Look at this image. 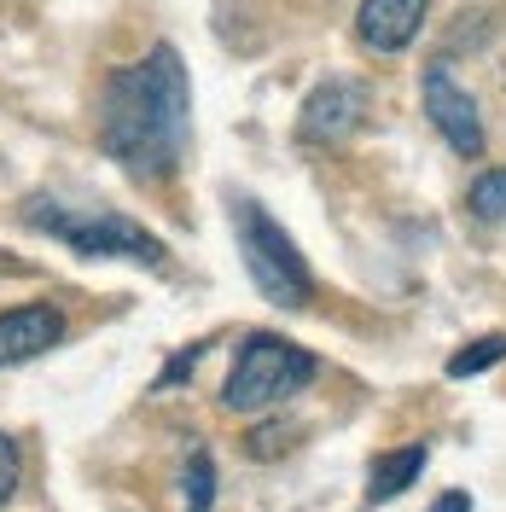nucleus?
<instances>
[{
    "instance_id": "9d476101",
    "label": "nucleus",
    "mask_w": 506,
    "mask_h": 512,
    "mask_svg": "<svg viewBox=\"0 0 506 512\" xmlns=\"http://www.w3.org/2000/svg\"><path fill=\"white\" fill-rule=\"evenodd\" d=\"M501 361H506V332H489V338H472L466 350L448 355V379H477V373H489Z\"/></svg>"
},
{
    "instance_id": "f8f14e48",
    "label": "nucleus",
    "mask_w": 506,
    "mask_h": 512,
    "mask_svg": "<svg viewBox=\"0 0 506 512\" xmlns=\"http://www.w3.org/2000/svg\"><path fill=\"white\" fill-rule=\"evenodd\" d=\"M181 489H187V512H210V501H216V460H210L204 448H192Z\"/></svg>"
},
{
    "instance_id": "39448f33",
    "label": "nucleus",
    "mask_w": 506,
    "mask_h": 512,
    "mask_svg": "<svg viewBox=\"0 0 506 512\" xmlns=\"http://www.w3.org/2000/svg\"><path fill=\"white\" fill-rule=\"evenodd\" d=\"M419 99H425V117H431V128L443 134V146L454 152V158L477 163L483 152H489L483 111H477V99L466 94V82H454V64L448 59L425 64V76H419Z\"/></svg>"
},
{
    "instance_id": "f257e3e1",
    "label": "nucleus",
    "mask_w": 506,
    "mask_h": 512,
    "mask_svg": "<svg viewBox=\"0 0 506 512\" xmlns=\"http://www.w3.org/2000/svg\"><path fill=\"white\" fill-rule=\"evenodd\" d=\"M192 128V82L181 53L158 41L146 59L117 64L99 88V152L140 187L175 181Z\"/></svg>"
},
{
    "instance_id": "ddd939ff",
    "label": "nucleus",
    "mask_w": 506,
    "mask_h": 512,
    "mask_svg": "<svg viewBox=\"0 0 506 512\" xmlns=\"http://www.w3.org/2000/svg\"><path fill=\"white\" fill-rule=\"evenodd\" d=\"M291 437H297V425L268 419V425H256L251 437H245V454H251V460H274V454H285V448H291Z\"/></svg>"
},
{
    "instance_id": "0eeeda50",
    "label": "nucleus",
    "mask_w": 506,
    "mask_h": 512,
    "mask_svg": "<svg viewBox=\"0 0 506 512\" xmlns=\"http://www.w3.org/2000/svg\"><path fill=\"white\" fill-rule=\"evenodd\" d=\"M425 12H431V0H361L355 6V41L379 59H396L419 41Z\"/></svg>"
},
{
    "instance_id": "1a4fd4ad",
    "label": "nucleus",
    "mask_w": 506,
    "mask_h": 512,
    "mask_svg": "<svg viewBox=\"0 0 506 512\" xmlns=\"http://www.w3.org/2000/svg\"><path fill=\"white\" fill-rule=\"evenodd\" d=\"M425 460H431V448H425V443L373 454V466H367V501H373V507H384V501L408 495L413 483H419V472H425Z\"/></svg>"
},
{
    "instance_id": "9b49d317",
    "label": "nucleus",
    "mask_w": 506,
    "mask_h": 512,
    "mask_svg": "<svg viewBox=\"0 0 506 512\" xmlns=\"http://www.w3.org/2000/svg\"><path fill=\"white\" fill-rule=\"evenodd\" d=\"M466 204L477 222H506V169H483L466 187Z\"/></svg>"
},
{
    "instance_id": "7ed1b4c3",
    "label": "nucleus",
    "mask_w": 506,
    "mask_h": 512,
    "mask_svg": "<svg viewBox=\"0 0 506 512\" xmlns=\"http://www.w3.org/2000/svg\"><path fill=\"white\" fill-rule=\"evenodd\" d=\"M227 210H233V245L245 256L251 286L262 291L274 309H309V303H315V274H309V262L297 251V239H291L256 198H245V192H239Z\"/></svg>"
},
{
    "instance_id": "6e6552de",
    "label": "nucleus",
    "mask_w": 506,
    "mask_h": 512,
    "mask_svg": "<svg viewBox=\"0 0 506 512\" xmlns=\"http://www.w3.org/2000/svg\"><path fill=\"white\" fill-rule=\"evenodd\" d=\"M64 338V315L53 303H24V309H6L0 315V367H18L47 355Z\"/></svg>"
},
{
    "instance_id": "4468645a",
    "label": "nucleus",
    "mask_w": 506,
    "mask_h": 512,
    "mask_svg": "<svg viewBox=\"0 0 506 512\" xmlns=\"http://www.w3.org/2000/svg\"><path fill=\"white\" fill-rule=\"evenodd\" d=\"M204 350H210V344H187V350H181V355H175V361H169V367H163V373H158V390H169V384L192 379V367L204 361Z\"/></svg>"
},
{
    "instance_id": "dca6fc26",
    "label": "nucleus",
    "mask_w": 506,
    "mask_h": 512,
    "mask_svg": "<svg viewBox=\"0 0 506 512\" xmlns=\"http://www.w3.org/2000/svg\"><path fill=\"white\" fill-rule=\"evenodd\" d=\"M431 512H472V495H466V489H448V495L431 501Z\"/></svg>"
},
{
    "instance_id": "f03ea898",
    "label": "nucleus",
    "mask_w": 506,
    "mask_h": 512,
    "mask_svg": "<svg viewBox=\"0 0 506 512\" xmlns=\"http://www.w3.org/2000/svg\"><path fill=\"white\" fill-rule=\"evenodd\" d=\"M24 222L70 245L76 256H117V262H146V268L169 262V245L123 210H82V204H59V198H30Z\"/></svg>"
},
{
    "instance_id": "423d86ee",
    "label": "nucleus",
    "mask_w": 506,
    "mask_h": 512,
    "mask_svg": "<svg viewBox=\"0 0 506 512\" xmlns=\"http://www.w3.org/2000/svg\"><path fill=\"white\" fill-rule=\"evenodd\" d=\"M373 117V88L361 76H326L297 111V140L303 146H344Z\"/></svg>"
},
{
    "instance_id": "2eb2a0df",
    "label": "nucleus",
    "mask_w": 506,
    "mask_h": 512,
    "mask_svg": "<svg viewBox=\"0 0 506 512\" xmlns=\"http://www.w3.org/2000/svg\"><path fill=\"white\" fill-rule=\"evenodd\" d=\"M12 489H18V443L0 431V507L12 501Z\"/></svg>"
},
{
    "instance_id": "20e7f679",
    "label": "nucleus",
    "mask_w": 506,
    "mask_h": 512,
    "mask_svg": "<svg viewBox=\"0 0 506 512\" xmlns=\"http://www.w3.org/2000/svg\"><path fill=\"white\" fill-rule=\"evenodd\" d=\"M315 373L320 361L303 344H291L280 332H251L233 355V373L222 384V408L227 414H274L297 390H309Z\"/></svg>"
}]
</instances>
